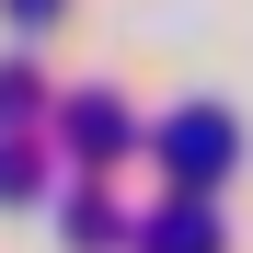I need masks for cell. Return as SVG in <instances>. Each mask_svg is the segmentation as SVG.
I'll return each instance as SVG.
<instances>
[{
  "label": "cell",
  "instance_id": "1",
  "mask_svg": "<svg viewBox=\"0 0 253 253\" xmlns=\"http://www.w3.org/2000/svg\"><path fill=\"white\" fill-rule=\"evenodd\" d=\"M173 150H184V173H219V115H184Z\"/></svg>",
  "mask_w": 253,
  "mask_h": 253
}]
</instances>
